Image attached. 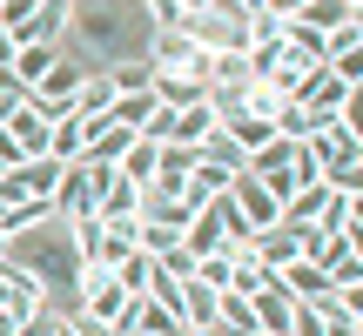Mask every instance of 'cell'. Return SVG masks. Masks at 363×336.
Listing matches in <instances>:
<instances>
[{
  "mask_svg": "<svg viewBox=\"0 0 363 336\" xmlns=\"http://www.w3.org/2000/svg\"><path fill=\"white\" fill-rule=\"evenodd\" d=\"M269 128L283 135V142H310V135L323 128V121H316L310 108H296V101H276V115H269Z\"/></svg>",
  "mask_w": 363,
  "mask_h": 336,
  "instance_id": "2e32d148",
  "label": "cell"
},
{
  "mask_svg": "<svg viewBox=\"0 0 363 336\" xmlns=\"http://www.w3.org/2000/svg\"><path fill=\"white\" fill-rule=\"evenodd\" d=\"M54 61H61V47H40V40H21V54H13V67H7V74L21 81L27 94H34L40 81H48V67H54Z\"/></svg>",
  "mask_w": 363,
  "mask_h": 336,
  "instance_id": "30bf717a",
  "label": "cell"
},
{
  "mask_svg": "<svg viewBox=\"0 0 363 336\" xmlns=\"http://www.w3.org/2000/svg\"><path fill=\"white\" fill-rule=\"evenodd\" d=\"M208 135H216V108H208V94H202V101H189V108H175L169 142H182V148H202Z\"/></svg>",
  "mask_w": 363,
  "mask_h": 336,
  "instance_id": "9c48e42d",
  "label": "cell"
},
{
  "mask_svg": "<svg viewBox=\"0 0 363 336\" xmlns=\"http://www.w3.org/2000/svg\"><path fill=\"white\" fill-rule=\"evenodd\" d=\"M108 276H115V283L128 289L135 303H142L148 289H155V256H142V249H135V256H121V262H115V269H108Z\"/></svg>",
  "mask_w": 363,
  "mask_h": 336,
  "instance_id": "9a60e30c",
  "label": "cell"
},
{
  "mask_svg": "<svg viewBox=\"0 0 363 336\" xmlns=\"http://www.w3.org/2000/svg\"><path fill=\"white\" fill-rule=\"evenodd\" d=\"M330 195H337L330 181H310V189H296V195L283 202V222H289V229H316V222H323V208H330Z\"/></svg>",
  "mask_w": 363,
  "mask_h": 336,
  "instance_id": "ba28073f",
  "label": "cell"
},
{
  "mask_svg": "<svg viewBox=\"0 0 363 336\" xmlns=\"http://www.w3.org/2000/svg\"><path fill=\"white\" fill-rule=\"evenodd\" d=\"M148 115H155V94H115V101H108V121H121V128H135V135H142Z\"/></svg>",
  "mask_w": 363,
  "mask_h": 336,
  "instance_id": "ac0fdd59",
  "label": "cell"
},
{
  "mask_svg": "<svg viewBox=\"0 0 363 336\" xmlns=\"http://www.w3.org/2000/svg\"><path fill=\"white\" fill-rule=\"evenodd\" d=\"M303 262H316L323 276H337L343 262H357V235H337V229H303Z\"/></svg>",
  "mask_w": 363,
  "mask_h": 336,
  "instance_id": "5b68a950",
  "label": "cell"
},
{
  "mask_svg": "<svg viewBox=\"0 0 363 336\" xmlns=\"http://www.w3.org/2000/svg\"><path fill=\"white\" fill-rule=\"evenodd\" d=\"M289 101H296V108H310L316 121H330V115H343V108L357 101V88H350L343 74H330V67H310V74L296 81V94H289Z\"/></svg>",
  "mask_w": 363,
  "mask_h": 336,
  "instance_id": "6da1fadb",
  "label": "cell"
},
{
  "mask_svg": "<svg viewBox=\"0 0 363 336\" xmlns=\"http://www.w3.org/2000/svg\"><path fill=\"white\" fill-rule=\"evenodd\" d=\"M27 101V88H21V81H13V74H0V121H7L13 115V108H21Z\"/></svg>",
  "mask_w": 363,
  "mask_h": 336,
  "instance_id": "44dd1931",
  "label": "cell"
},
{
  "mask_svg": "<svg viewBox=\"0 0 363 336\" xmlns=\"http://www.w3.org/2000/svg\"><path fill=\"white\" fill-rule=\"evenodd\" d=\"M48 208H54V222H81V215H94V189H88V168H81V162L61 168V181H54Z\"/></svg>",
  "mask_w": 363,
  "mask_h": 336,
  "instance_id": "3957f363",
  "label": "cell"
},
{
  "mask_svg": "<svg viewBox=\"0 0 363 336\" xmlns=\"http://www.w3.org/2000/svg\"><path fill=\"white\" fill-rule=\"evenodd\" d=\"M0 128L13 135V148H21V155H48V135H54V121L40 115L34 101H21V108H13L7 121H0Z\"/></svg>",
  "mask_w": 363,
  "mask_h": 336,
  "instance_id": "8992f818",
  "label": "cell"
},
{
  "mask_svg": "<svg viewBox=\"0 0 363 336\" xmlns=\"http://www.w3.org/2000/svg\"><path fill=\"white\" fill-rule=\"evenodd\" d=\"M128 330H135V336H182V316L162 310L155 296H142V303H135V316H128Z\"/></svg>",
  "mask_w": 363,
  "mask_h": 336,
  "instance_id": "5bb4252c",
  "label": "cell"
},
{
  "mask_svg": "<svg viewBox=\"0 0 363 336\" xmlns=\"http://www.w3.org/2000/svg\"><path fill=\"white\" fill-rule=\"evenodd\" d=\"M296 21H303V27H316V34H337V27L363 21V0H303Z\"/></svg>",
  "mask_w": 363,
  "mask_h": 336,
  "instance_id": "52a82bcc",
  "label": "cell"
},
{
  "mask_svg": "<svg viewBox=\"0 0 363 336\" xmlns=\"http://www.w3.org/2000/svg\"><path fill=\"white\" fill-rule=\"evenodd\" d=\"M48 215H54L48 202H7V208H0V235L13 242V235H27L34 222H48Z\"/></svg>",
  "mask_w": 363,
  "mask_h": 336,
  "instance_id": "e0dca14e",
  "label": "cell"
},
{
  "mask_svg": "<svg viewBox=\"0 0 363 336\" xmlns=\"http://www.w3.org/2000/svg\"><path fill=\"white\" fill-rule=\"evenodd\" d=\"M148 27H182V0H142Z\"/></svg>",
  "mask_w": 363,
  "mask_h": 336,
  "instance_id": "ffe728a7",
  "label": "cell"
},
{
  "mask_svg": "<svg viewBox=\"0 0 363 336\" xmlns=\"http://www.w3.org/2000/svg\"><path fill=\"white\" fill-rule=\"evenodd\" d=\"M101 74H108V88H115V94H148V88H155V67H148V54H128V61H108Z\"/></svg>",
  "mask_w": 363,
  "mask_h": 336,
  "instance_id": "8fae6325",
  "label": "cell"
},
{
  "mask_svg": "<svg viewBox=\"0 0 363 336\" xmlns=\"http://www.w3.org/2000/svg\"><path fill=\"white\" fill-rule=\"evenodd\" d=\"M34 7H40V0H0V27L21 40V34H27V21H34Z\"/></svg>",
  "mask_w": 363,
  "mask_h": 336,
  "instance_id": "d6986e66",
  "label": "cell"
},
{
  "mask_svg": "<svg viewBox=\"0 0 363 336\" xmlns=\"http://www.w3.org/2000/svg\"><path fill=\"white\" fill-rule=\"evenodd\" d=\"M249 256H256L262 269H289V262L303 256V229H289V222H276V229H256V235H249Z\"/></svg>",
  "mask_w": 363,
  "mask_h": 336,
  "instance_id": "277c9868",
  "label": "cell"
},
{
  "mask_svg": "<svg viewBox=\"0 0 363 336\" xmlns=\"http://www.w3.org/2000/svg\"><path fill=\"white\" fill-rule=\"evenodd\" d=\"M13 54H21V40H13L7 27H0V74H7V67H13Z\"/></svg>",
  "mask_w": 363,
  "mask_h": 336,
  "instance_id": "603a6c76",
  "label": "cell"
},
{
  "mask_svg": "<svg viewBox=\"0 0 363 336\" xmlns=\"http://www.w3.org/2000/svg\"><path fill=\"white\" fill-rule=\"evenodd\" d=\"M262 13H276V21H296V13H303V0H262Z\"/></svg>",
  "mask_w": 363,
  "mask_h": 336,
  "instance_id": "7402d4cb",
  "label": "cell"
},
{
  "mask_svg": "<svg viewBox=\"0 0 363 336\" xmlns=\"http://www.w3.org/2000/svg\"><path fill=\"white\" fill-rule=\"evenodd\" d=\"M148 94H155L162 108H189V101H202V94H208V81L202 74H155V88H148Z\"/></svg>",
  "mask_w": 363,
  "mask_h": 336,
  "instance_id": "4fadbf2b",
  "label": "cell"
},
{
  "mask_svg": "<svg viewBox=\"0 0 363 336\" xmlns=\"http://www.w3.org/2000/svg\"><path fill=\"white\" fill-rule=\"evenodd\" d=\"M0 256H7V235H0Z\"/></svg>",
  "mask_w": 363,
  "mask_h": 336,
  "instance_id": "d4e9b609",
  "label": "cell"
},
{
  "mask_svg": "<svg viewBox=\"0 0 363 336\" xmlns=\"http://www.w3.org/2000/svg\"><path fill=\"white\" fill-rule=\"evenodd\" d=\"M208 7V0H182V21H189V13H202Z\"/></svg>",
  "mask_w": 363,
  "mask_h": 336,
  "instance_id": "cb8c5ba5",
  "label": "cell"
},
{
  "mask_svg": "<svg viewBox=\"0 0 363 336\" xmlns=\"http://www.w3.org/2000/svg\"><path fill=\"white\" fill-rule=\"evenodd\" d=\"M155 155H162V142H142V135H135V142L121 148L115 175H121V181H135V189H148V181H155Z\"/></svg>",
  "mask_w": 363,
  "mask_h": 336,
  "instance_id": "7c38bea8",
  "label": "cell"
},
{
  "mask_svg": "<svg viewBox=\"0 0 363 336\" xmlns=\"http://www.w3.org/2000/svg\"><path fill=\"white\" fill-rule=\"evenodd\" d=\"M229 202H235V215L249 222V235H256V229H276V222H283V202H276V195L262 189L256 175H235V181H229Z\"/></svg>",
  "mask_w": 363,
  "mask_h": 336,
  "instance_id": "7a4b0ae2",
  "label": "cell"
}]
</instances>
